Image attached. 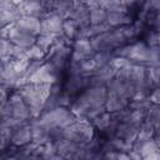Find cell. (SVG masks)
<instances>
[{"mask_svg":"<svg viewBox=\"0 0 160 160\" xmlns=\"http://www.w3.org/2000/svg\"><path fill=\"white\" fill-rule=\"evenodd\" d=\"M18 30L28 32V34H40V28H41V21L35 18V16H29V15H22L15 24H12Z\"/></svg>","mask_w":160,"mask_h":160,"instance_id":"1","label":"cell"}]
</instances>
